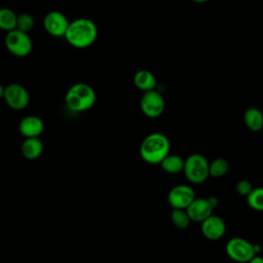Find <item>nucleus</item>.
<instances>
[{
	"label": "nucleus",
	"mask_w": 263,
	"mask_h": 263,
	"mask_svg": "<svg viewBox=\"0 0 263 263\" xmlns=\"http://www.w3.org/2000/svg\"><path fill=\"white\" fill-rule=\"evenodd\" d=\"M253 188V184L248 180H240L236 184V192L240 196L247 197V195L252 191Z\"/></svg>",
	"instance_id": "5701e85b"
},
{
	"label": "nucleus",
	"mask_w": 263,
	"mask_h": 263,
	"mask_svg": "<svg viewBox=\"0 0 263 263\" xmlns=\"http://www.w3.org/2000/svg\"><path fill=\"white\" fill-rule=\"evenodd\" d=\"M164 108V99L159 91L152 89L143 92L140 100V109L145 116L157 118L163 113Z\"/></svg>",
	"instance_id": "0eeeda50"
},
{
	"label": "nucleus",
	"mask_w": 263,
	"mask_h": 263,
	"mask_svg": "<svg viewBox=\"0 0 263 263\" xmlns=\"http://www.w3.org/2000/svg\"><path fill=\"white\" fill-rule=\"evenodd\" d=\"M16 17L15 12L8 8L2 7L0 8V29L6 32H9L16 28Z\"/></svg>",
	"instance_id": "a211bd4d"
},
{
	"label": "nucleus",
	"mask_w": 263,
	"mask_h": 263,
	"mask_svg": "<svg viewBox=\"0 0 263 263\" xmlns=\"http://www.w3.org/2000/svg\"><path fill=\"white\" fill-rule=\"evenodd\" d=\"M22 155L29 159H37L43 152V143L39 137L37 138H25V141L21 146Z\"/></svg>",
	"instance_id": "4468645a"
},
{
	"label": "nucleus",
	"mask_w": 263,
	"mask_h": 263,
	"mask_svg": "<svg viewBox=\"0 0 263 263\" xmlns=\"http://www.w3.org/2000/svg\"><path fill=\"white\" fill-rule=\"evenodd\" d=\"M97 100L95 89L87 83L77 82L69 87L65 96L68 109L73 112H84L93 107Z\"/></svg>",
	"instance_id": "7ed1b4c3"
},
{
	"label": "nucleus",
	"mask_w": 263,
	"mask_h": 263,
	"mask_svg": "<svg viewBox=\"0 0 263 263\" xmlns=\"http://www.w3.org/2000/svg\"><path fill=\"white\" fill-rule=\"evenodd\" d=\"M67 16L58 10L49 11L45 14L43 26L45 31L53 37H64L69 26Z\"/></svg>",
	"instance_id": "9b49d317"
},
{
	"label": "nucleus",
	"mask_w": 263,
	"mask_h": 263,
	"mask_svg": "<svg viewBox=\"0 0 263 263\" xmlns=\"http://www.w3.org/2000/svg\"><path fill=\"white\" fill-rule=\"evenodd\" d=\"M194 198V189L191 186L185 184H179L174 186L167 194V201L173 209L186 210Z\"/></svg>",
	"instance_id": "9d476101"
},
{
	"label": "nucleus",
	"mask_w": 263,
	"mask_h": 263,
	"mask_svg": "<svg viewBox=\"0 0 263 263\" xmlns=\"http://www.w3.org/2000/svg\"><path fill=\"white\" fill-rule=\"evenodd\" d=\"M248 263H263V257L255 255Z\"/></svg>",
	"instance_id": "b1692460"
},
{
	"label": "nucleus",
	"mask_w": 263,
	"mask_h": 263,
	"mask_svg": "<svg viewBox=\"0 0 263 263\" xmlns=\"http://www.w3.org/2000/svg\"><path fill=\"white\" fill-rule=\"evenodd\" d=\"M219 200L215 196L209 198H194L187 206L186 212L191 221L202 222L213 214V210L218 205Z\"/></svg>",
	"instance_id": "1a4fd4ad"
},
{
	"label": "nucleus",
	"mask_w": 263,
	"mask_h": 263,
	"mask_svg": "<svg viewBox=\"0 0 263 263\" xmlns=\"http://www.w3.org/2000/svg\"><path fill=\"white\" fill-rule=\"evenodd\" d=\"M243 122L252 132H259L263 127V113L256 107L248 108L243 113Z\"/></svg>",
	"instance_id": "dca6fc26"
},
{
	"label": "nucleus",
	"mask_w": 263,
	"mask_h": 263,
	"mask_svg": "<svg viewBox=\"0 0 263 263\" xmlns=\"http://www.w3.org/2000/svg\"><path fill=\"white\" fill-rule=\"evenodd\" d=\"M171 143L168 138L161 133L147 135L140 145V156L149 164H160L163 158L170 154Z\"/></svg>",
	"instance_id": "f03ea898"
},
{
	"label": "nucleus",
	"mask_w": 263,
	"mask_h": 263,
	"mask_svg": "<svg viewBox=\"0 0 263 263\" xmlns=\"http://www.w3.org/2000/svg\"><path fill=\"white\" fill-rule=\"evenodd\" d=\"M18 130L24 138H37L44 130L43 120L35 115L25 116L18 123Z\"/></svg>",
	"instance_id": "ddd939ff"
},
{
	"label": "nucleus",
	"mask_w": 263,
	"mask_h": 263,
	"mask_svg": "<svg viewBox=\"0 0 263 263\" xmlns=\"http://www.w3.org/2000/svg\"><path fill=\"white\" fill-rule=\"evenodd\" d=\"M4 89H5V87L0 83V99H3V96H4Z\"/></svg>",
	"instance_id": "393cba45"
},
{
	"label": "nucleus",
	"mask_w": 263,
	"mask_h": 263,
	"mask_svg": "<svg viewBox=\"0 0 263 263\" xmlns=\"http://www.w3.org/2000/svg\"><path fill=\"white\" fill-rule=\"evenodd\" d=\"M34 25H35V20H34L33 15L25 12V13H21L17 15L15 29L28 33L34 28Z\"/></svg>",
	"instance_id": "4be33fe9"
},
{
	"label": "nucleus",
	"mask_w": 263,
	"mask_h": 263,
	"mask_svg": "<svg viewBox=\"0 0 263 263\" xmlns=\"http://www.w3.org/2000/svg\"><path fill=\"white\" fill-rule=\"evenodd\" d=\"M229 163L225 158L218 157L213 159L209 164V174L212 178H221L227 174Z\"/></svg>",
	"instance_id": "6ab92c4d"
},
{
	"label": "nucleus",
	"mask_w": 263,
	"mask_h": 263,
	"mask_svg": "<svg viewBox=\"0 0 263 263\" xmlns=\"http://www.w3.org/2000/svg\"><path fill=\"white\" fill-rule=\"evenodd\" d=\"M161 168L168 174H178L183 172L184 159L177 154H168L160 162Z\"/></svg>",
	"instance_id": "f3484780"
},
{
	"label": "nucleus",
	"mask_w": 263,
	"mask_h": 263,
	"mask_svg": "<svg viewBox=\"0 0 263 263\" xmlns=\"http://www.w3.org/2000/svg\"><path fill=\"white\" fill-rule=\"evenodd\" d=\"M64 37L75 48H87L98 38V27L91 20L79 17L69 23Z\"/></svg>",
	"instance_id": "f257e3e1"
},
{
	"label": "nucleus",
	"mask_w": 263,
	"mask_h": 263,
	"mask_svg": "<svg viewBox=\"0 0 263 263\" xmlns=\"http://www.w3.org/2000/svg\"><path fill=\"white\" fill-rule=\"evenodd\" d=\"M193 2H195V3H199V4H202V3H205V2H208L209 0H192Z\"/></svg>",
	"instance_id": "a878e982"
},
{
	"label": "nucleus",
	"mask_w": 263,
	"mask_h": 263,
	"mask_svg": "<svg viewBox=\"0 0 263 263\" xmlns=\"http://www.w3.org/2000/svg\"><path fill=\"white\" fill-rule=\"evenodd\" d=\"M3 99L6 105L12 110H23L30 102V95L25 86L20 83H10L5 86Z\"/></svg>",
	"instance_id": "6e6552de"
},
{
	"label": "nucleus",
	"mask_w": 263,
	"mask_h": 263,
	"mask_svg": "<svg viewBox=\"0 0 263 263\" xmlns=\"http://www.w3.org/2000/svg\"><path fill=\"white\" fill-rule=\"evenodd\" d=\"M133 81L135 86L143 92L155 89L157 84L154 74L148 70H140L136 72Z\"/></svg>",
	"instance_id": "2eb2a0df"
},
{
	"label": "nucleus",
	"mask_w": 263,
	"mask_h": 263,
	"mask_svg": "<svg viewBox=\"0 0 263 263\" xmlns=\"http://www.w3.org/2000/svg\"><path fill=\"white\" fill-rule=\"evenodd\" d=\"M171 220L174 226L179 229H186L191 222L186 210L182 209H173L171 212Z\"/></svg>",
	"instance_id": "412c9836"
},
{
	"label": "nucleus",
	"mask_w": 263,
	"mask_h": 263,
	"mask_svg": "<svg viewBox=\"0 0 263 263\" xmlns=\"http://www.w3.org/2000/svg\"><path fill=\"white\" fill-rule=\"evenodd\" d=\"M208 159L199 153H193L184 159L183 173L192 184H201L210 177Z\"/></svg>",
	"instance_id": "39448f33"
},
{
	"label": "nucleus",
	"mask_w": 263,
	"mask_h": 263,
	"mask_svg": "<svg viewBox=\"0 0 263 263\" xmlns=\"http://www.w3.org/2000/svg\"><path fill=\"white\" fill-rule=\"evenodd\" d=\"M260 246L252 243L242 237L230 238L225 247L227 256L237 263H248L258 252H260Z\"/></svg>",
	"instance_id": "20e7f679"
},
{
	"label": "nucleus",
	"mask_w": 263,
	"mask_h": 263,
	"mask_svg": "<svg viewBox=\"0 0 263 263\" xmlns=\"http://www.w3.org/2000/svg\"><path fill=\"white\" fill-rule=\"evenodd\" d=\"M248 205L257 212H263V187L253 188L247 195Z\"/></svg>",
	"instance_id": "aec40b11"
},
{
	"label": "nucleus",
	"mask_w": 263,
	"mask_h": 263,
	"mask_svg": "<svg viewBox=\"0 0 263 263\" xmlns=\"http://www.w3.org/2000/svg\"><path fill=\"white\" fill-rule=\"evenodd\" d=\"M200 223L202 235L210 240H218L225 234L226 224L219 216L212 214Z\"/></svg>",
	"instance_id": "f8f14e48"
},
{
	"label": "nucleus",
	"mask_w": 263,
	"mask_h": 263,
	"mask_svg": "<svg viewBox=\"0 0 263 263\" xmlns=\"http://www.w3.org/2000/svg\"><path fill=\"white\" fill-rule=\"evenodd\" d=\"M4 44L6 49L13 55L24 58L31 53L33 49V42L28 33L13 29L7 32Z\"/></svg>",
	"instance_id": "423d86ee"
}]
</instances>
